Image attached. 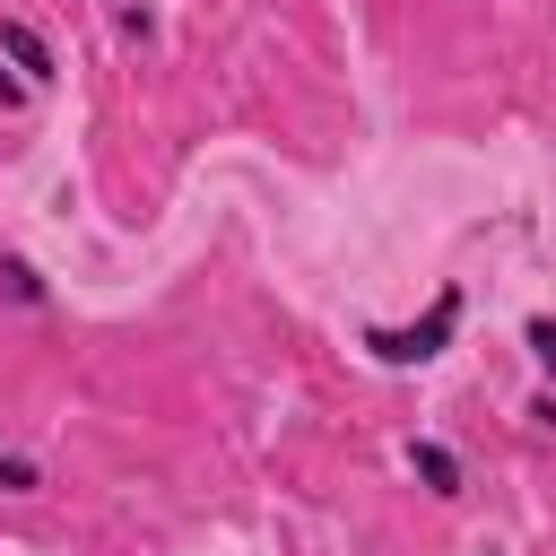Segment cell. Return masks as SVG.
Returning a JSON list of instances; mask_svg holds the SVG:
<instances>
[{"label":"cell","mask_w":556,"mask_h":556,"mask_svg":"<svg viewBox=\"0 0 556 556\" xmlns=\"http://www.w3.org/2000/svg\"><path fill=\"white\" fill-rule=\"evenodd\" d=\"M408 469H417V486H426V495H460V452H452V443L417 434V443H408Z\"/></svg>","instance_id":"3"},{"label":"cell","mask_w":556,"mask_h":556,"mask_svg":"<svg viewBox=\"0 0 556 556\" xmlns=\"http://www.w3.org/2000/svg\"><path fill=\"white\" fill-rule=\"evenodd\" d=\"M0 295H9V304H26V313H43V304H52V287H43L17 252H0Z\"/></svg>","instance_id":"4"},{"label":"cell","mask_w":556,"mask_h":556,"mask_svg":"<svg viewBox=\"0 0 556 556\" xmlns=\"http://www.w3.org/2000/svg\"><path fill=\"white\" fill-rule=\"evenodd\" d=\"M521 339H530V356H539V374H547V382H556V321H530V330H521Z\"/></svg>","instance_id":"7"},{"label":"cell","mask_w":556,"mask_h":556,"mask_svg":"<svg viewBox=\"0 0 556 556\" xmlns=\"http://www.w3.org/2000/svg\"><path fill=\"white\" fill-rule=\"evenodd\" d=\"M35 486H43V469L26 452H0V495H35Z\"/></svg>","instance_id":"6"},{"label":"cell","mask_w":556,"mask_h":556,"mask_svg":"<svg viewBox=\"0 0 556 556\" xmlns=\"http://www.w3.org/2000/svg\"><path fill=\"white\" fill-rule=\"evenodd\" d=\"M452 330H460V287H443V295H434L417 321H400V330H391V321H374V330H365V348H374L382 365H426V356H443V348H452Z\"/></svg>","instance_id":"1"},{"label":"cell","mask_w":556,"mask_h":556,"mask_svg":"<svg viewBox=\"0 0 556 556\" xmlns=\"http://www.w3.org/2000/svg\"><path fill=\"white\" fill-rule=\"evenodd\" d=\"M26 96H35V87H26V78H17L9 61H0V104H26Z\"/></svg>","instance_id":"8"},{"label":"cell","mask_w":556,"mask_h":556,"mask_svg":"<svg viewBox=\"0 0 556 556\" xmlns=\"http://www.w3.org/2000/svg\"><path fill=\"white\" fill-rule=\"evenodd\" d=\"M0 61H9L26 87H43V78H52V43H43L26 17H0Z\"/></svg>","instance_id":"2"},{"label":"cell","mask_w":556,"mask_h":556,"mask_svg":"<svg viewBox=\"0 0 556 556\" xmlns=\"http://www.w3.org/2000/svg\"><path fill=\"white\" fill-rule=\"evenodd\" d=\"M113 35L122 43H156V9L148 0H113Z\"/></svg>","instance_id":"5"}]
</instances>
